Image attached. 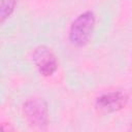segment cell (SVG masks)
<instances>
[{
  "label": "cell",
  "instance_id": "obj_1",
  "mask_svg": "<svg viewBox=\"0 0 132 132\" xmlns=\"http://www.w3.org/2000/svg\"><path fill=\"white\" fill-rule=\"evenodd\" d=\"M96 15L92 10H86L78 14L71 23L68 31V39L70 43L76 47L86 45L95 28Z\"/></svg>",
  "mask_w": 132,
  "mask_h": 132
},
{
  "label": "cell",
  "instance_id": "obj_2",
  "mask_svg": "<svg viewBox=\"0 0 132 132\" xmlns=\"http://www.w3.org/2000/svg\"><path fill=\"white\" fill-rule=\"evenodd\" d=\"M23 114L30 126L36 129H45L48 124V107L40 97L28 98L22 107Z\"/></svg>",
  "mask_w": 132,
  "mask_h": 132
},
{
  "label": "cell",
  "instance_id": "obj_3",
  "mask_svg": "<svg viewBox=\"0 0 132 132\" xmlns=\"http://www.w3.org/2000/svg\"><path fill=\"white\" fill-rule=\"evenodd\" d=\"M33 62L43 76L53 75L58 69V61L53 51L46 45H38L34 48L32 54Z\"/></svg>",
  "mask_w": 132,
  "mask_h": 132
},
{
  "label": "cell",
  "instance_id": "obj_4",
  "mask_svg": "<svg viewBox=\"0 0 132 132\" xmlns=\"http://www.w3.org/2000/svg\"><path fill=\"white\" fill-rule=\"evenodd\" d=\"M128 97L122 91H110L101 94L96 98L95 106L103 113L116 112L124 108L127 104Z\"/></svg>",
  "mask_w": 132,
  "mask_h": 132
},
{
  "label": "cell",
  "instance_id": "obj_5",
  "mask_svg": "<svg viewBox=\"0 0 132 132\" xmlns=\"http://www.w3.org/2000/svg\"><path fill=\"white\" fill-rule=\"evenodd\" d=\"M19 0H0V22L3 24L14 11Z\"/></svg>",
  "mask_w": 132,
  "mask_h": 132
}]
</instances>
